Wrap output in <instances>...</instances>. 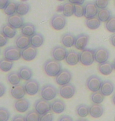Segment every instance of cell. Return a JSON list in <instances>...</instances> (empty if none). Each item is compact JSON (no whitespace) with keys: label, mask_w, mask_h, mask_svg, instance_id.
Wrapping results in <instances>:
<instances>
[{"label":"cell","mask_w":115,"mask_h":121,"mask_svg":"<svg viewBox=\"0 0 115 121\" xmlns=\"http://www.w3.org/2000/svg\"><path fill=\"white\" fill-rule=\"evenodd\" d=\"M3 55L6 59L15 61L21 57V50L17 47H8L5 49Z\"/></svg>","instance_id":"5b68a950"},{"label":"cell","mask_w":115,"mask_h":121,"mask_svg":"<svg viewBox=\"0 0 115 121\" xmlns=\"http://www.w3.org/2000/svg\"><path fill=\"white\" fill-rule=\"evenodd\" d=\"M36 26L32 23H24L21 28V34H23L24 35L29 36V37H31L32 35H34L36 33Z\"/></svg>","instance_id":"83f0119b"},{"label":"cell","mask_w":115,"mask_h":121,"mask_svg":"<svg viewBox=\"0 0 115 121\" xmlns=\"http://www.w3.org/2000/svg\"><path fill=\"white\" fill-rule=\"evenodd\" d=\"M73 9H74V5L69 2L61 6L60 11L62 12V14L65 17H71L73 15Z\"/></svg>","instance_id":"836d02e7"},{"label":"cell","mask_w":115,"mask_h":121,"mask_svg":"<svg viewBox=\"0 0 115 121\" xmlns=\"http://www.w3.org/2000/svg\"><path fill=\"white\" fill-rule=\"evenodd\" d=\"M69 2H71L73 4H80V5H83L84 3L85 0H69Z\"/></svg>","instance_id":"f907efd6"},{"label":"cell","mask_w":115,"mask_h":121,"mask_svg":"<svg viewBox=\"0 0 115 121\" xmlns=\"http://www.w3.org/2000/svg\"><path fill=\"white\" fill-rule=\"evenodd\" d=\"M65 60L67 65L71 66L77 65L78 62H80V54L73 50H69L65 56Z\"/></svg>","instance_id":"e0dca14e"},{"label":"cell","mask_w":115,"mask_h":121,"mask_svg":"<svg viewBox=\"0 0 115 121\" xmlns=\"http://www.w3.org/2000/svg\"><path fill=\"white\" fill-rule=\"evenodd\" d=\"M54 120V115L52 113L47 112L46 114L41 115L40 121H53Z\"/></svg>","instance_id":"ee69618b"},{"label":"cell","mask_w":115,"mask_h":121,"mask_svg":"<svg viewBox=\"0 0 115 121\" xmlns=\"http://www.w3.org/2000/svg\"><path fill=\"white\" fill-rule=\"evenodd\" d=\"M15 45L19 49L22 50L30 46V37L24 35L23 34L18 35L15 39Z\"/></svg>","instance_id":"603a6c76"},{"label":"cell","mask_w":115,"mask_h":121,"mask_svg":"<svg viewBox=\"0 0 115 121\" xmlns=\"http://www.w3.org/2000/svg\"><path fill=\"white\" fill-rule=\"evenodd\" d=\"M95 61L94 50L85 48L80 53V62L84 66L92 65Z\"/></svg>","instance_id":"277c9868"},{"label":"cell","mask_w":115,"mask_h":121,"mask_svg":"<svg viewBox=\"0 0 115 121\" xmlns=\"http://www.w3.org/2000/svg\"><path fill=\"white\" fill-rule=\"evenodd\" d=\"M10 117V113L6 108L0 107V121H8Z\"/></svg>","instance_id":"b9f144b4"},{"label":"cell","mask_w":115,"mask_h":121,"mask_svg":"<svg viewBox=\"0 0 115 121\" xmlns=\"http://www.w3.org/2000/svg\"><path fill=\"white\" fill-rule=\"evenodd\" d=\"M5 93H6V86H5L4 84L0 83V98L3 96Z\"/></svg>","instance_id":"681fc988"},{"label":"cell","mask_w":115,"mask_h":121,"mask_svg":"<svg viewBox=\"0 0 115 121\" xmlns=\"http://www.w3.org/2000/svg\"><path fill=\"white\" fill-rule=\"evenodd\" d=\"M112 102H113V104L115 105V93L114 94L113 97H112Z\"/></svg>","instance_id":"f5cc1de1"},{"label":"cell","mask_w":115,"mask_h":121,"mask_svg":"<svg viewBox=\"0 0 115 121\" xmlns=\"http://www.w3.org/2000/svg\"><path fill=\"white\" fill-rule=\"evenodd\" d=\"M94 2L99 9L106 8L109 5V0H95Z\"/></svg>","instance_id":"7bdbcfd3"},{"label":"cell","mask_w":115,"mask_h":121,"mask_svg":"<svg viewBox=\"0 0 115 121\" xmlns=\"http://www.w3.org/2000/svg\"><path fill=\"white\" fill-rule=\"evenodd\" d=\"M29 9H30L29 4H28L27 2H21V3H18L16 13L21 16H24L28 13Z\"/></svg>","instance_id":"8d00e7d4"},{"label":"cell","mask_w":115,"mask_h":121,"mask_svg":"<svg viewBox=\"0 0 115 121\" xmlns=\"http://www.w3.org/2000/svg\"><path fill=\"white\" fill-rule=\"evenodd\" d=\"M106 29L111 33H115V16H111L106 22H105Z\"/></svg>","instance_id":"ab89813d"},{"label":"cell","mask_w":115,"mask_h":121,"mask_svg":"<svg viewBox=\"0 0 115 121\" xmlns=\"http://www.w3.org/2000/svg\"><path fill=\"white\" fill-rule=\"evenodd\" d=\"M7 23L12 27L18 29L21 28V27L24 25V18L22 16L19 15L18 13H14L13 15H10L7 17Z\"/></svg>","instance_id":"9a60e30c"},{"label":"cell","mask_w":115,"mask_h":121,"mask_svg":"<svg viewBox=\"0 0 115 121\" xmlns=\"http://www.w3.org/2000/svg\"><path fill=\"white\" fill-rule=\"evenodd\" d=\"M97 17L101 22H106L111 17V11L107 8L99 9L97 13Z\"/></svg>","instance_id":"1f68e13d"},{"label":"cell","mask_w":115,"mask_h":121,"mask_svg":"<svg viewBox=\"0 0 115 121\" xmlns=\"http://www.w3.org/2000/svg\"><path fill=\"white\" fill-rule=\"evenodd\" d=\"M14 66L13 61L4 58L0 59V70L2 72H9Z\"/></svg>","instance_id":"d590c367"},{"label":"cell","mask_w":115,"mask_h":121,"mask_svg":"<svg viewBox=\"0 0 115 121\" xmlns=\"http://www.w3.org/2000/svg\"><path fill=\"white\" fill-rule=\"evenodd\" d=\"M29 106H30L29 101L24 98L21 99H18L14 102V108H15V109L21 113L27 112L29 108Z\"/></svg>","instance_id":"d6986e66"},{"label":"cell","mask_w":115,"mask_h":121,"mask_svg":"<svg viewBox=\"0 0 115 121\" xmlns=\"http://www.w3.org/2000/svg\"><path fill=\"white\" fill-rule=\"evenodd\" d=\"M37 56V48L32 46H28V47L21 50V57L26 61H30L34 60Z\"/></svg>","instance_id":"5bb4252c"},{"label":"cell","mask_w":115,"mask_h":121,"mask_svg":"<svg viewBox=\"0 0 115 121\" xmlns=\"http://www.w3.org/2000/svg\"><path fill=\"white\" fill-rule=\"evenodd\" d=\"M40 83L36 79H31L26 81L24 84V89H25L26 94L28 95H36L40 91Z\"/></svg>","instance_id":"8fae6325"},{"label":"cell","mask_w":115,"mask_h":121,"mask_svg":"<svg viewBox=\"0 0 115 121\" xmlns=\"http://www.w3.org/2000/svg\"><path fill=\"white\" fill-rule=\"evenodd\" d=\"M72 73L68 69H62L57 76H55V82L59 86L65 85L70 83L72 80Z\"/></svg>","instance_id":"30bf717a"},{"label":"cell","mask_w":115,"mask_h":121,"mask_svg":"<svg viewBox=\"0 0 115 121\" xmlns=\"http://www.w3.org/2000/svg\"><path fill=\"white\" fill-rule=\"evenodd\" d=\"M67 50L65 49V47H61V46H56L54 47L51 50V56L53 59H55L58 61L65 60V56L67 54Z\"/></svg>","instance_id":"4fadbf2b"},{"label":"cell","mask_w":115,"mask_h":121,"mask_svg":"<svg viewBox=\"0 0 115 121\" xmlns=\"http://www.w3.org/2000/svg\"><path fill=\"white\" fill-rule=\"evenodd\" d=\"M18 72H19V75H20L21 79H23L24 81H28L29 79H31L33 75L32 70L29 67H27V66L21 67Z\"/></svg>","instance_id":"f1b7e54d"},{"label":"cell","mask_w":115,"mask_h":121,"mask_svg":"<svg viewBox=\"0 0 115 121\" xmlns=\"http://www.w3.org/2000/svg\"><path fill=\"white\" fill-rule=\"evenodd\" d=\"M74 9H73V14L77 17H84V6L80 4H73Z\"/></svg>","instance_id":"60d3db41"},{"label":"cell","mask_w":115,"mask_h":121,"mask_svg":"<svg viewBox=\"0 0 115 121\" xmlns=\"http://www.w3.org/2000/svg\"><path fill=\"white\" fill-rule=\"evenodd\" d=\"M8 43V38L0 31V47H5Z\"/></svg>","instance_id":"f6af8a7d"},{"label":"cell","mask_w":115,"mask_h":121,"mask_svg":"<svg viewBox=\"0 0 115 121\" xmlns=\"http://www.w3.org/2000/svg\"><path fill=\"white\" fill-rule=\"evenodd\" d=\"M66 18L62 14L55 13L51 17L50 21V25L53 29L56 31H61L65 27L66 25Z\"/></svg>","instance_id":"3957f363"},{"label":"cell","mask_w":115,"mask_h":121,"mask_svg":"<svg viewBox=\"0 0 115 121\" xmlns=\"http://www.w3.org/2000/svg\"><path fill=\"white\" fill-rule=\"evenodd\" d=\"M17 6H18V3L15 2H9V4L4 8V13L6 14L7 16H10L13 14L16 13L17 11Z\"/></svg>","instance_id":"74e56055"},{"label":"cell","mask_w":115,"mask_h":121,"mask_svg":"<svg viewBox=\"0 0 115 121\" xmlns=\"http://www.w3.org/2000/svg\"><path fill=\"white\" fill-rule=\"evenodd\" d=\"M102 79L96 75H92L89 76L86 80V86L92 92H95L100 90L102 84Z\"/></svg>","instance_id":"9c48e42d"},{"label":"cell","mask_w":115,"mask_h":121,"mask_svg":"<svg viewBox=\"0 0 115 121\" xmlns=\"http://www.w3.org/2000/svg\"><path fill=\"white\" fill-rule=\"evenodd\" d=\"M76 121H88V120H86V119H84V118H80V119L77 120Z\"/></svg>","instance_id":"db71d44e"},{"label":"cell","mask_w":115,"mask_h":121,"mask_svg":"<svg viewBox=\"0 0 115 121\" xmlns=\"http://www.w3.org/2000/svg\"><path fill=\"white\" fill-rule=\"evenodd\" d=\"M58 121H73V119L70 116L68 115H62L58 118Z\"/></svg>","instance_id":"bcb514c9"},{"label":"cell","mask_w":115,"mask_h":121,"mask_svg":"<svg viewBox=\"0 0 115 121\" xmlns=\"http://www.w3.org/2000/svg\"><path fill=\"white\" fill-rule=\"evenodd\" d=\"M21 80V78L20 75H19V72L17 71L10 72L7 75V81L13 86L19 84Z\"/></svg>","instance_id":"f546056e"},{"label":"cell","mask_w":115,"mask_h":121,"mask_svg":"<svg viewBox=\"0 0 115 121\" xmlns=\"http://www.w3.org/2000/svg\"><path fill=\"white\" fill-rule=\"evenodd\" d=\"M10 94L12 97L15 99H21L23 98L26 94L25 89H24V86L21 85V84H18V85H14L10 89Z\"/></svg>","instance_id":"ac0fdd59"},{"label":"cell","mask_w":115,"mask_h":121,"mask_svg":"<svg viewBox=\"0 0 115 121\" xmlns=\"http://www.w3.org/2000/svg\"><path fill=\"white\" fill-rule=\"evenodd\" d=\"M43 43H44V37L40 32H36L30 37V45L34 47H40Z\"/></svg>","instance_id":"d4e9b609"},{"label":"cell","mask_w":115,"mask_h":121,"mask_svg":"<svg viewBox=\"0 0 115 121\" xmlns=\"http://www.w3.org/2000/svg\"><path fill=\"white\" fill-rule=\"evenodd\" d=\"M34 108H35L36 112L41 116L50 112V111L51 110V105L49 102V101H46L43 98H40L35 102Z\"/></svg>","instance_id":"52a82bcc"},{"label":"cell","mask_w":115,"mask_h":121,"mask_svg":"<svg viewBox=\"0 0 115 121\" xmlns=\"http://www.w3.org/2000/svg\"><path fill=\"white\" fill-rule=\"evenodd\" d=\"M104 112V108L101 104H92L89 106V114L93 118L101 117Z\"/></svg>","instance_id":"ffe728a7"},{"label":"cell","mask_w":115,"mask_h":121,"mask_svg":"<svg viewBox=\"0 0 115 121\" xmlns=\"http://www.w3.org/2000/svg\"><path fill=\"white\" fill-rule=\"evenodd\" d=\"M25 119L26 121H40V115L35 109L31 110L27 113V115L25 116Z\"/></svg>","instance_id":"f35d334b"},{"label":"cell","mask_w":115,"mask_h":121,"mask_svg":"<svg viewBox=\"0 0 115 121\" xmlns=\"http://www.w3.org/2000/svg\"><path fill=\"white\" fill-rule=\"evenodd\" d=\"M12 121H26V119L22 115H16L13 117Z\"/></svg>","instance_id":"7dc6e473"},{"label":"cell","mask_w":115,"mask_h":121,"mask_svg":"<svg viewBox=\"0 0 115 121\" xmlns=\"http://www.w3.org/2000/svg\"><path fill=\"white\" fill-rule=\"evenodd\" d=\"M60 96L62 97V98L65 99H70L72 98L76 94V87L72 83H67L65 85H62L60 86L58 90Z\"/></svg>","instance_id":"ba28073f"},{"label":"cell","mask_w":115,"mask_h":121,"mask_svg":"<svg viewBox=\"0 0 115 121\" xmlns=\"http://www.w3.org/2000/svg\"><path fill=\"white\" fill-rule=\"evenodd\" d=\"M85 25L89 29L91 30H95L99 28L101 25V21L97 17H94L87 19L85 21Z\"/></svg>","instance_id":"d6a6232c"},{"label":"cell","mask_w":115,"mask_h":121,"mask_svg":"<svg viewBox=\"0 0 115 121\" xmlns=\"http://www.w3.org/2000/svg\"><path fill=\"white\" fill-rule=\"evenodd\" d=\"M112 65H113V69H114V70H115V59L114 60L113 63H112Z\"/></svg>","instance_id":"11a10c76"},{"label":"cell","mask_w":115,"mask_h":121,"mask_svg":"<svg viewBox=\"0 0 115 121\" xmlns=\"http://www.w3.org/2000/svg\"><path fill=\"white\" fill-rule=\"evenodd\" d=\"M113 70L114 69L112 63L109 62L108 60L106 62L101 63V64H99V65H98V71L104 76H108V75L111 74Z\"/></svg>","instance_id":"484cf974"},{"label":"cell","mask_w":115,"mask_h":121,"mask_svg":"<svg viewBox=\"0 0 115 121\" xmlns=\"http://www.w3.org/2000/svg\"><path fill=\"white\" fill-rule=\"evenodd\" d=\"M104 98L105 96L100 91L92 92V94L90 95V100L93 104H101L104 101Z\"/></svg>","instance_id":"e575fe53"},{"label":"cell","mask_w":115,"mask_h":121,"mask_svg":"<svg viewBox=\"0 0 115 121\" xmlns=\"http://www.w3.org/2000/svg\"><path fill=\"white\" fill-rule=\"evenodd\" d=\"M9 0H0V9H4L7 5L9 4Z\"/></svg>","instance_id":"c3c4849f"},{"label":"cell","mask_w":115,"mask_h":121,"mask_svg":"<svg viewBox=\"0 0 115 121\" xmlns=\"http://www.w3.org/2000/svg\"><path fill=\"white\" fill-rule=\"evenodd\" d=\"M62 69L60 61L55 59L46 60L43 65V70L48 76L55 77Z\"/></svg>","instance_id":"6da1fadb"},{"label":"cell","mask_w":115,"mask_h":121,"mask_svg":"<svg viewBox=\"0 0 115 121\" xmlns=\"http://www.w3.org/2000/svg\"><path fill=\"white\" fill-rule=\"evenodd\" d=\"M58 1H59V2H62V1H65V0H58Z\"/></svg>","instance_id":"9f6ffc18"},{"label":"cell","mask_w":115,"mask_h":121,"mask_svg":"<svg viewBox=\"0 0 115 121\" xmlns=\"http://www.w3.org/2000/svg\"><path fill=\"white\" fill-rule=\"evenodd\" d=\"M99 9L95 6L94 2H87L84 5V17L86 19H89L97 16Z\"/></svg>","instance_id":"2e32d148"},{"label":"cell","mask_w":115,"mask_h":121,"mask_svg":"<svg viewBox=\"0 0 115 121\" xmlns=\"http://www.w3.org/2000/svg\"><path fill=\"white\" fill-rule=\"evenodd\" d=\"M89 41V35L87 34L81 33L76 36L74 47L76 49L79 50H83L86 48Z\"/></svg>","instance_id":"7c38bea8"},{"label":"cell","mask_w":115,"mask_h":121,"mask_svg":"<svg viewBox=\"0 0 115 121\" xmlns=\"http://www.w3.org/2000/svg\"><path fill=\"white\" fill-rule=\"evenodd\" d=\"M100 91L104 96H110L114 91V85L110 80H104L102 82Z\"/></svg>","instance_id":"44dd1931"},{"label":"cell","mask_w":115,"mask_h":121,"mask_svg":"<svg viewBox=\"0 0 115 121\" xmlns=\"http://www.w3.org/2000/svg\"><path fill=\"white\" fill-rule=\"evenodd\" d=\"M58 93V91L57 88L55 86H53L52 84H45L41 88L40 96L42 97V98L50 101L56 98Z\"/></svg>","instance_id":"7a4b0ae2"},{"label":"cell","mask_w":115,"mask_h":121,"mask_svg":"<svg viewBox=\"0 0 115 121\" xmlns=\"http://www.w3.org/2000/svg\"><path fill=\"white\" fill-rule=\"evenodd\" d=\"M114 5H115V2H114Z\"/></svg>","instance_id":"6f0895ef"},{"label":"cell","mask_w":115,"mask_h":121,"mask_svg":"<svg viewBox=\"0 0 115 121\" xmlns=\"http://www.w3.org/2000/svg\"><path fill=\"white\" fill-rule=\"evenodd\" d=\"M76 37L73 34L70 32H66L61 36V43L65 47H72L74 46Z\"/></svg>","instance_id":"7402d4cb"},{"label":"cell","mask_w":115,"mask_h":121,"mask_svg":"<svg viewBox=\"0 0 115 121\" xmlns=\"http://www.w3.org/2000/svg\"><path fill=\"white\" fill-rule=\"evenodd\" d=\"M110 42L112 46H114L115 47V34H114V35H112L110 36Z\"/></svg>","instance_id":"816d5d0a"},{"label":"cell","mask_w":115,"mask_h":121,"mask_svg":"<svg viewBox=\"0 0 115 121\" xmlns=\"http://www.w3.org/2000/svg\"><path fill=\"white\" fill-rule=\"evenodd\" d=\"M76 114L80 118H85L89 114V106L85 104H80L76 108Z\"/></svg>","instance_id":"4dcf8cb0"},{"label":"cell","mask_w":115,"mask_h":121,"mask_svg":"<svg viewBox=\"0 0 115 121\" xmlns=\"http://www.w3.org/2000/svg\"><path fill=\"white\" fill-rule=\"evenodd\" d=\"M51 105V110L56 114H61L65 111V104L62 100L61 99H54Z\"/></svg>","instance_id":"cb8c5ba5"},{"label":"cell","mask_w":115,"mask_h":121,"mask_svg":"<svg viewBox=\"0 0 115 121\" xmlns=\"http://www.w3.org/2000/svg\"><path fill=\"white\" fill-rule=\"evenodd\" d=\"M1 31L8 39H12V38L15 37V35H17L16 28H13L11 25H9L8 23H6V24H4V25H2L1 28Z\"/></svg>","instance_id":"4316f807"},{"label":"cell","mask_w":115,"mask_h":121,"mask_svg":"<svg viewBox=\"0 0 115 121\" xmlns=\"http://www.w3.org/2000/svg\"><path fill=\"white\" fill-rule=\"evenodd\" d=\"M94 57L95 61H96L99 64L106 62L109 60L110 51L103 47H97L94 50Z\"/></svg>","instance_id":"8992f818"}]
</instances>
